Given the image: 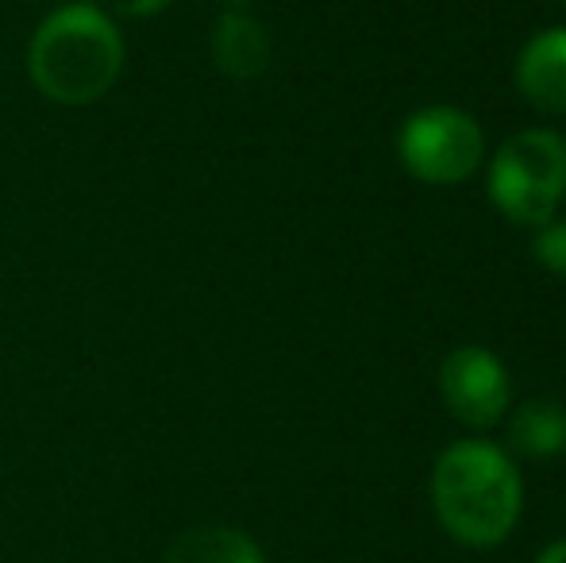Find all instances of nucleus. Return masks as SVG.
<instances>
[{
  "instance_id": "3",
  "label": "nucleus",
  "mask_w": 566,
  "mask_h": 563,
  "mask_svg": "<svg viewBox=\"0 0 566 563\" xmlns=\"http://www.w3.org/2000/svg\"><path fill=\"white\" fill-rule=\"evenodd\" d=\"M490 197L513 225L544 228L566 201V136L524 128L493 150Z\"/></svg>"
},
{
  "instance_id": "13",
  "label": "nucleus",
  "mask_w": 566,
  "mask_h": 563,
  "mask_svg": "<svg viewBox=\"0 0 566 563\" xmlns=\"http://www.w3.org/2000/svg\"><path fill=\"white\" fill-rule=\"evenodd\" d=\"M224 4H247V0H224Z\"/></svg>"
},
{
  "instance_id": "5",
  "label": "nucleus",
  "mask_w": 566,
  "mask_h": 563,
  "mask_svg": "<svg viewBox=\"0 0 566 563\" xmlns=\"http://www.w3.org/2000/svg\"><path fill=\"white\" fill-rule=\"evenodd\" d=\"M440 398L443 409L467 428H493L505 421L513 406V383L509 371L490 347H454L440 367Z\"/></svg>"
},
{
  "instance_id": "9",
  "label": "nucleus",
  "mask_w": 566,
  "mask_h": 563,
  "mask_svg": "<svg viewBox=\"0 0 566 563\" xmlns=\"http://www.w3.org/2000/svg\"><path fill=\"white\" fill-rule=\"evenodd\" d=\"M163 563H266L247 533L228 525H197L170 541Z\"/></svg>"
},
{
  "instance_id": "8",
  "label": "nucleus",
  "mask_w": 566,
  "mask_h": 563,
  "mask_svg": "<svg viewBox=\"0 0 566 563\" xmlns=\"http://www.w3.org/2000/svg\"><path fill=\"white\" fill-rule=\"evenodd\" d=\"M509 444L516 456L555 459L566 451V409L555 398L521 402L509 417Z\"/></svg>"
},
{
  "instance_id": "12",
  "label": "nucleus",
  "mask_w": 566,
  "mask_h": 563,
  "mask_svg": "<svg viewBox=\"0 0 566 563\" xmlns=\"http://www.w3.org/2000/svg\"><path fill=\"white\" fill-rule=\"evenodd\" d=\"M536 563H566V541H555V544H547L544 552L536 556Z\"/></svg>"
},
{
  "instance_id": "11",
  "label": "nucleus",
  "mask_w": 566,
  "mask_h": 563,
  "mask_svg": "<svg viewBox=\"0 0 566 563\" xmlns=\"http://www.w3.org/2000/svg\"><path fill=\"white\" fill-rule=\"evenodd\" d=\"M174 0H97L101 12H116V15H132V20H143V15H158L163 8H170Z\"/></svg>"
},
{
  "instance_id": "6",
  "label": "nucleus",
  "mask_w": 566,
  "mask_h": 563,
  "mask_svg": "<svg viewBox=\"0 0 566 563\" xmlns=\"http://www.w3.org/2000/svg\"><path fill=\"white\" fill-rule=\"evenodd\" d=\"M513 82L536 113L566 116V28H544L521 46Z\"/></svg>"
},
{
  "instance_id": "7",
  "label": "nucleus",
  "mask_w": 566,
  "mask_h": 563,
  "mask_svg": "<svg viewBox=\"0 0 566 563\" xmlns=\"http://www.w3.org/2000/svg\"><path fill=\"white\" fill-rule=\"evenodd\" d=\"M212 62H217L220 74L228 77H259L270 66V35L254 15L247 12H224L212 23V39H209Z\"/></svg>"
},
{
  "instance_id": "10",
  "label": "nucleus",
  "mask_w": 566,
  "mask_h": 563,
  "mask_svg": "<svg viewBox=\"0 0 566 563\" xmlns=\"http://www.w3.org/2000/svg\"><path fill=\"white\" fill-rule=\"evenodd\" d=\"M532 256L544 271H552L555 279H566V217L563 220H547L539 228L536 243H532Z\"/></svg>"
},
{
  "instance_id": "2",
  "label": "nucleus",
  "mask_w": 566,
  "mask_h": 563,
  "mask_svg": "<svg viewBox=\"0 0 566 563\" xmlns=\"http://www.w3.org/2000/svg\"><path fill=\"white\" fill-rule=\"evenodd\" d=\"M124 35L97 4H62L28 46L35 90L59 105H93L124 74Z\"/></svg>"
},
{
  "instance_id": "1",
  "label": "nucleus",
  "mask_w": 566,
  "mask_h": 563,
  "mask_svg": "<svg viewBox=\"0 0 566 563\" xmlns=\"http://www.w3.org/2000/svg\"><path fill=\"white\" fill-rule=\"evenodd\" d=\"M432 505L451 541L467 549H497L521 521V471L497 444L454 440L432 467Z\"/></svg>"
},
{
  "instance_id": "4",
  "label": "nucleus",
  "mask_w": 566,
  "mask_h": 563,
  "mask_svg": "<svg viewBox=\"0 0 566 563\" xmlns=\"http://www.w3.org/2000/svg\"><path fill=\"white\" fill-rule=\"evenodd\" d=\"M405 170L424 186H462L485 158V132L454 105L417 108L397 136Z\"/></svg>"
}]
</instances>
